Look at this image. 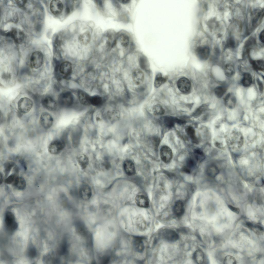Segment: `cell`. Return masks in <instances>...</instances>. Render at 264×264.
I'll return each instance as SVG.
<instances>
[{"mask_svg":"<svg viewBox=\"0 0 264 264\" xmlns=\"http://www.w3.org/2000/svg\"><path fill=\"white\" fill-rule=\"evenodd\" d=\"M4 223L7 230L12 232L15 230L18 227L14 214L10 211L7 212L5 214Z\"/></svg>","mask_w":264,"mask_h":264,"instance_id":"1","label":"cell"},{"mask_svg":"<svg viewBox=\"0 0 264 264\" xmlns=\"http://www.w3.org/2000/svg\"><path fill=\"white\" fill-rule=\"evenodd\" d=\"M65 142L62 139H57L52 142L48 147L49 152L53 154L59 153L64 148Z\"/></svg>","mask_w":264,"mask_h":264,"instance_id":"2","label":"cell"},{"mask_svg":"<svg viewBox=\"0 0 264 264\" xmlns=\"http://www.w3.org/2000/svg\"><path fill=\"white\" fill-rule=\"evenodd\" d=\"M30 62L31 68L35 69L39 68L43 62L42 53L39 51H36L32 53L30 57Z\"/></svg>","mask_w":264,"mask_h":264,"instance_id":"3","label":"cell"},{"mask_svg":"<svg viewBox=\"0 0 264 264\" xmlns=\"http://www.w3.org/2000/svg\"><path fill=\"white\" fill-rule=\"evenodd\" d=\"M58 101L59 103L61 106L65 107L69 106L73 103V96L69 92L63 93L59 95Z\"/></svg>","mask_w":264,"mask_h":264,"instance_id":"4","label":"cell"},{"mask_svg":"<svg viewBox=\"0 0 264 264\" xmlns=\"http://www.w3.org/2000/svg\"><path fill=\"white\" fill-rule=\"evenodd\" d=\"M32 105V101L27 97L22 98L18 103V107L19 110L20 112L24 113L29 112L31 109Z\"/></svg>","mask_w":264,"mask_h":264,"instance_id":"5","label":"cell"},{"mask_svg":"<svg viewBox=\"0 0 264 264\" xmlns=\"http://www.w3.org/2000/svg\"><path fill=\"white\" fill-rule=\"evenodd\" d=\"M130 38L127 34L122 32L116 36V42L122 48H127L130 43Z\"/></svg>","mask_w":264,"mask_h":264,"instance_id":"6","label":"cell"},{"mask_svg":"<svg viewBox=\"0 0 264 264\" xmlns=\"http://www.w3.org/2000/svg\"><path fill=\"white\" fill-rule=\"evenodd\" d=\"M79 194L82 199L84 200H88L90 199L92 195L91 188L88 184H84L79 188Z\"/></svg>","mask_w":264,"mask_h":264,"instance_id":"7","label":"cell"},{"mask_svg":"<svg viewBox=\"0 0 264 264\" xmlns=\"http://www.w3.org/2000/svg\"><path fill=\"white\" fill-rule=\"evenodd\" d=\"M177 85L179 90L183 93H188L191 90V82L186 78L183 77L180 79L177 82Z\"/></svg>","mask_w":264,"mask_h":264,"instance_id":"8","label":"cell"},{"mask_svg":"<svg viewBox=\"0 0 264 264\" xmlns=\"http://www.w3.org/2000/svg\"><path fill=\"white\" fill-rule=\"evenodd\" d=\"M40 122L43 128L45 129H48L52 126L53 123V119L49 113L44 112L40 116Z\"/></svg>","mask_w":264,"mask_h":264,"instance_id":"9","label":"cell"},{"mask_svg":"<svg viewBox=\"0 0 264 264\" xmlns=\"http://www.w3.org/2000/svg\"><path fill=\"white\" fill-rule=\"evenodd\" d=\"M195 53L197 57L200 60L204 61L209 57L210 53V49L208 46H199L195 50Z\"/></svg>","mask_w":264,"mask_h":264,"instance_id":"10","label":"cell"},{"mask_svg":"<svg viewBox=\"0 0 264 264\" xmlns=\"http://www.w3.org/2000/svg\"><path fill=\"white\" fill-rule=\"evenodd\" d=\"M160 153L161 159L163 162L167 163L171 161L172 157V152L169 147L166 146L162 147Z\"/></svg>","mask_w":264,"mask_h":264,"instance_id":"11","label":"cell"},{"mask_svg":"<svg viewBox=\"0 0 264 264\" xmlns=\"http://www.w3.org/2000/svg\"><path fill=\"white\" fill-rule=\"evenodd\" d=\"M162 233L163 237L170 242H175L179 238L178 234L175 231L170 229H164L162 231Z\"/></svg>","mask_w":264,"mask_h":264,"instance_id":"12","label":"cell"},{"mask_svg":"<svg viewBox=\"0 0 264 264\" xmlns=\"http://www.w3.org/2000/svg\"><path fill=\"white\" fill-rule=\"evenodd\" d=\"M42 103L45 108L49 111H54L57 108L56 102L50 97L47 96L44 98L42 100Z\"/></svg>","mask_w":264,"mask_h":264,"instance_id":"13","label":"cell"},{"mask_svg":"<svg viewBox=\"0 0 264 264\" xmlns=\"http://www.w3.org/2000/svg\"><path fill=\"white\" fill-rule=\"evenodd\" d=\"M63 8V4L60 0H53L51 2L50 9L52 13L54 15H57L62 12Z\"/></svg>","mask_w":264,"mask_h":264,"instance_id":"14","label":"cell"},{"mask_svg":"<svg viewBox=\"0 0 264 264\" xmlns=\"http://www.w3.org/2000/svg\"><path fill=\"white\" fill-rule=\"evenodd\" d=\"M103 115L106 120L112 122L118 119L119 117V113L117 110L111 109L104 111Z\"/></svg>","mask_w":264,"mask_h":264,"instance_id":"15","label":"cell"},{"mask_svg":"<svg viewBox=\"0 0 264 264\" xmlns=\"http://www.w3.org/2000/svg\"><path fill=\"white\" fill-rule=\"evenodd\" d=\"M71 64L68 62H63L60 65L59 68V71L64 75V77L68 78L70 75L72 71Z\"/></svg>","mask_w":264,"mask_h":264,"instance_id":"16","label":"cell"},{"mask_svg":"<svg viewBox=\"0 0 264 264\" xmlns=\"http://www.w3.org/2000/svg\"><path fill=\"white\" fill-rule=\"evenodd\" d=\"M144 78V73L139 69H135L132 74V79L135 84L139 85L143 82Z\"/></svg>","mask_w":264,"mask_h":264,"instance_id":"17","label":"cell"},{"mask_svg":"<svg viewBox=\"0 0 264 264\" xmlns=\"http://www.w3.org/2000/svg\"><path fill=\"white\" fill-rule=\"evenodd\" d=\"M225 105L228 108L232 109L235 106L236 100L234 94L233 93H228L224 99Z\"/></svg>","mask_w":264,"mask_h":264,"instance_id":"18","label":"cell"},{"mask_svg":"<svg viewBox=\"0 0 264 264\" xmlns=\"http://www.w3.org/2000/svg\"><path fill=\"white\" fill-rule=\"evenodd\" d=\"M9 34L18 43H21L24 39V34L19 29H13L10 32Z\"/></svg>","mask_w":264,"mask_h":264,"instance_id":"19","label":"cell"},{"mask_svg":"<svg viewBox=\"0 0 264 264\" xmlns=\"http://www.w3.org/2000/svg\"><path fill=\"white\" fill-rule=\"evenodd\" d=\"M77 94L79 100L81 104L85 105H91V96L87 93L83 91L80 90L78 91Z\"/></svg>","mask_w":264,"mask_h":264,"instance_id":"20","label":"cell"},{"mask_svg":"<svg viewBox=\"0 0 264 264\" xmlns=\"http://www.w3.org/2000/svg\"><path fill=\"white\" fill-rule=\"evenodd\" d=\"M124 170L127 174L131 176L135 173V169L133 163L130 160L125 161L123 164Z\"/></svg>","mask_w":264,"mask_h":264,"instance_id":"21","label":"cell"},{"mask_svg":"<svg viewBox=\"0 0 264 264\" xmlns=\"http://www.w3.org/2000/svg\"><path fill=\"white\" fill-rule=\"evenodd\" d=\"M133 243L134 249L136 251L139 253L142 252L143 251L144 246L141 237L136 236L134 237Z\"/></svg>","mask_w":264,"mask_h":264,"instance_id":"22","label":"cell"},{"mask_svg":"<svg viewBox=\"0 0 264 264\" xmlns=\"http://www.w3.org/2000/svg\"><path fill=\"white\" fill-rule=\"evenodd\" d=\"M173 211L175 215L178 217L181 216L184 214L185 209L184 204L181 201L178 200L175 203Z\"/></svg>","mask_w":264,"mask_h":264,"instance_id":"23","label":"cell"},{"mask_svg":"<svg viewBox=\"0 0 264 264\" xmlns=\"http://www.w3.org/2000/svg\"><path fill=\"white\" fill-rule=\"evenodd\" d=\"M135 202L138 206L144 208H148L149 205V202L147 198L142 195H137L135 198Z\"/></svg>","mask_w":264,"mask_h":264,"instance_id":"24","label":"cell"},{"mask_svg":"<svg viewBox=\"0 0 264 264\" xmlns=\"http://www.w3.org/2000/svg\"><path fill=\"white\" fill-rule=\"evenodd\" d=\"M252 21V25L253 27H257L261 22L263 16V10L256 12L253 15Z\"/></svg>","mask_w":264,"mask_h":264,"instance_id":"25","label":"cell"},{"mask_svg":"<svg viewBox=\"0 0 264 264\" xmlns=\"http://www.w3.org/2000/svg\"><path fill=\"white\" fill-rule=\"evenodd\" d=\"M77 159L82 169H85L89 164V160L88 157L84 154L78 155L77 157Z\"/></svg>","mask_w":264,"mask_h":264,"instance_id":"26","label":"cell"},{"mask_svg":"<svg viewBox=\"0 0 264 264\" xmlns=\"http://www.w3.org/2000/svg\"><path fill=\"white\" fill-rule=\"evenodd\" d=\"M12 185L17 189L22 190L25 188L26 182L24 178L18 176Z\"/></svg>","mask_w":264,"mask_h":264,"instance_id":"27","label":"cell"},{"mask_svg":"<svg viewBox=\"0 0 264 264\" xmlns=\"http://www.w3.org/2000/svg\"><path fill=\"white\" fill-rule=\"evenodd\" d=\"M193 258L195 262L199 264H203L204 261V254L200 250H196L194 253Z\"/></svg>","mask_w":264,"mask_h":264,"instance_id":"28","label":"cell"},{"mask_svg":"<svg viewBox=\"0 0 264 264\" xmlns=\"http://www.w3.org/2000/svg\"><path fill=\"white\" fill-rule=\"evenodd\" d=\"M185 131L192 142L195 144H197L198 143V140L195 135V130L192 127L190 126L186 127L185 128Z\"/></svg>","mask_w":264,"mask_h":264,"instance_id":"29","label":"cell"},{"mask_svg":"<svg viewBox=\"0 0 264 264\" xmlns=\"http://www.w3.org/2000/svg\"><path fill=\"white\" fill-rule=\"evenodd\" d=\"M177 118L169 116L165 117L164 118V123L166 126L169 128L174 127L176 123Z\"/></svg>","mask_w":264,"mask_h":264,"instance_id":"30","label":"cell"},{"mask_svg":"<svg viewBox=\"0 0 264 264\" xmlns=\"http://www.w3.org/2000/svg\"><path fill=\"white\" fill-rule=\"evenodd\" d=\"M167 78L162 77V74L158 73L156 75L154 81V86L156 88L159 87L166 81Z\"/></svg>","mask_w":264,"mask_h":264,"instance_id":"31","label":"cell"},{"mask_svg":"<svg viewBox=\"0 0 264 264\" xmlns=\"http://www.w3.org/2000/svg\"><path fill=\"white\" fill-rule=\"evenodd\" d=\"M224 71L225 75L229 77H232L235 73L234 67L231 64H227L224 67Z\"/></svg>","mask_w":264,"mask_h":264,"instance_id":"32","label":"cell"},{"mask_svg":"<svg viewBox=\"0 0 264 264\" xmlns=\"http://www.w3.org/2000/svg\"><path fill=\"white\" fill-rule=\"evenodd\" d=\"M251 63L253 68L256 71H263L264 70V62L261 60H251Z\"/></svg>","mask_w":264,"mask_h":264,"instance_id":"33","label":"cell"},{"mask_svg":"<svg viewBox=\"0 0 264 264\" xmlns=\"http://www.w3.org/2000/svg\"><path fill=\"white\" fill-rule=\"evenodd\" d=\"M252 82V78L251 74L248 73H244L242 80L243 86L246 87H249L251 85Z\"/></svg>","mask_w":264,"mask_h":264,"instance_id":"34","label":"cell"},{"mask_svg":"<svg viewBox=\"0 0 264 264\" xmlns=\"http://www.w3.org/2000/svg\"><path fill=\"white\" fill-rule=\"evenodd\" d=\"M218 168L216 166L211 165L208 167L207 170V173L209 176L213 177H215L219 173Z\"/></svg>","mask_w":264,"mask_h":264,"instance_id":"35","label":"cell"},{"mask_svg":"<svg viewBox=\"0 0 264 264\" xmlns=\"http://www.w3.org/2000/svg\"><path fill=\"white\" fill-rule=\"evenodd\" d=\"M90 35L89 32H86L80 35L79 39L80 42L82 44L86 45L90 41Z\"/></svg>","mask_w":264,"mask_h":264,"instance_id":"36","label":"cell"},{"mask_svg":"<svg viewBox=\"0 0 264 264\" xmlns=\"http://www.w3.org/2000/svg\"><path fill=\"white\" fill-rule=\"evenodd\" d=\"M79 129L73 132L72 134L73 144L74 146H77L79 144L81 134V132Z\"/></svg>","mask_w":264,"mask_h":264,"instance_id":"37","label":"cell"},{"mask_svg":"<svg viewBox=\"0 0 264 264\" xmlns=\"http://www.w3.org/2000/svg\"><path fill=\"white\" fill-rule=\"evenodd\" d=\"M91 104L95 106H98L102 104L103 102L102 97L98 95L91 96Z\"/></svg>","mask_w":264,"mask_h":264,"instance_id":"38","label":"cell"},{"mask_svg":"<svg viewBox=\"0 0 264 264\" xmlns=\"http://www.w3.org/2000/svg\"><path fill=\"white\" fill-rule=\"evenodd\" d=\"M208 106L206 104L202 105L198 108L193 114V116L195 117H197L200 116L208 109Z\"/></svg>","mask_w":264,"mask_h":264,"instance_id":"39","label":"cell"},{"mask_svg":"<svg viewBox=\"0 0 264 264\" xmlns=\"http://www.w3.org/2000/svg\"><path fill=\"white\" fill-rule=\"evenodd\" d=\"M194 155L195 159L199 162L202 161L205 158V155L203 152L199 149L195 150L194 151Z\"/></svg>","mask_w":264,"mask_h":264,"instance_id":"40","label":"cell"},{"mask_svg":"<svg viewBox=\"0 0 264 264\" xmlns=\"http://www.w3.org/2000/svg\"><path fill=\"white\" fill-rule=\"evenodd\" d=\"M226 90L225 87L224 86H218L216 87L214 89V93L216 96L218 98H221L225 93Z\"/></svg>","mask_w":264,"mask_h":264,"instance_id":"41","label":"cell"},{"mask_svg":"<svg viewBox=\"0 0 264 264\" xmlns=\"http://www.w3.org/2000/svg\"><path fill=\"white\" fill-rule=\"evenodd\" d=\"M154 114L157 115H161L164 113V110L162 106L159 104L154 105L153 109Z\"/></svg>","mask_w":264,"mask_h":264,"instance_id":"42","label":"cell"},{"mask_svg":"<svg viewBox=\"0 0 264 264\" xmlns=\"http://www.w3.org/2000/svg\"><path fill=\"white\" fill-rule=\"evenodd\" d=\"M14 165V163L12 162H7L4 164V172L6 176H7L9 174Z\"/></svg>","mask_w":264,"mask_h":264,"instance_id":"43","label":"cell"},{"mask_svg":"<svg viewBox=\"0 0 264 264\" xmlns=\"http://www.w3.org/2000/svg\"><path fill=\"white\" fill-rule=\"evenodd\" d=\"M225 264H236V261L235 259L232 256L228 255L226 256L224 261Z\"/></svg>","mask_w":264,"mask_h":264,"instance_id":"44","label":"cell"},{"mask_svg":"<svg viewBox=\"0 0 264 264\" xmlns=\"http://www.w3.org/2000/svg\"><path fill=\"white\" fill-rule=\"evenodd\" d=\"M195 162L194 160L190 158L187 160L186 165L184 167L191 172V169L194 168L195 166Z\"/></svg>","mask_w":264,"mask_h":264,"instance_id":"45","label":"cell"},{"mask_svg":"<svg viewBox=\"0 0 264 264\" xmlns=\"http://www.w3.org/2000/svg\"><path fill=\"white\" fill-rule=\"evenodd\" d=\"M18 176L15 174H12L8 176L5 179V183L8 184H12L14 182Z\"/></svg>","mask_w":264,"mask_h":264,"instance_id":"46","label":"cell"},{"mask_svg":"<svg viewBox=\"0 0 264 264\" xmlns=\"http://www.w3.org/2000/svg\"><path fill=\"white\" fill-rule=\"evenodd\" d=\"M235 44L234 38L233 37H231L227 40L226 45L227 47L233 48L235 47Z\"/></svg>","mask_w":264,"mask_h":264,"instance_id":"47","label":"cell"},{"mask_svg":"<svg viewBox=\"0 0 264 264\" xmlns=\"http://www.w3.org/2000/svg\"><path fill=\"white\" fill-rule=\"evenodd\" d=\"M36 251L35 247H30L28 251V254L29 257L31 258H34L36 256Z\"/></svg>","mask_w":264,"mask_h":264,"instance_id":"48","label":"cell"},{"mask_svg":"<svg viewBox=\"0 0 264 264\" xmlns=\"http://www.w3.org/2000/svg\"><path fill=\"white\" fill-rule=\"evenodd\" d=\"M228 207L233 212L237 214H239L240 212V209L239 208L234 207L230 205H228Z\"/></svg>","mask_w":264,"mask_h":264,"instance_id":"49","label":"cell"},{"mask_svg":"<svg viewBox=\"0 0 264 264\" xmlns=\"http://www.w3.org/2000/svg\"><path fill=\"white\" fill-rule=\"evenodd\" d=\"M257 81L258 85L260 91L262 93L263 92V84L262 82L259 79L257 78Z\"/></svg>","mask_w":264,"mask_h":264,"instance_id":"50","label":"cell"},{"mask_svg":"<svg viewBox=\"0 0 264 264\" xmlns=\"http://www.w3.org/2000/svg\"><path fill=\"white\" fill-rule=\"evenodd\" d=\"M101 166L104 168L106 169L109 168L110 167V164L107 161H105L101 163Z\"/></svg>","mask_w":264,"mask_h":264,"instance_id":"51","label":"cell"},{"mask_svg":"<svg viewBox=\"0 0 264 264\" xmlns=\"http://www.w3.org/2000/svg\"><path fill=\"white\" fill-rule=\"evenodd\" d=\"M153 143L155 146L156 147H158L160 143V139L158 137H154L153 138Z\"/></svg>","mask_w":264,"mask_h":264,"instance_id":"52","label":"cell"},{"mask_svg":"<svg viewBox=\"0 0 264 264\" xmlns=\"http://www.w3.org/2000/svg\"><path fill=\"white\" fill-rule=\"evenodd\" d=\"M264 30H263L260 33L259 36V39L260 41L262 43H264Z\"/></svg>","mask_w":264,"mask_h":264,"instance_id":"53","label":"cell"},{"mask_svg":"<svg viewBox=\"0 0 264 264\" xmlns=\"http://www.w3.org/2000/svg\"><path fill=\"white\" fill-rule=\"evenodd\" d=\"M16 3L18 5L22 6L25 4L26 3V1H16Z\"/></svg>","mask_w":264,"mask_h":264,"instance_id":"54","label":"cell"},{"mask_svg":"<svg viewBox=\"0 0 264 264\" xmlns=\"http://www.w3.org/2000/svg\"><path fill=\"white\" fill-rule=\"evenodd\" d=\"M118 2L123 4H126L129 3L130 1L129 0H121L118 1Z\"/></svg>","mask_w":264,"mask_h":264,"instance_id":"55","label":"cell"},{"mask_svg":"<svg viewBox=\"0 0 264 264\" xmlns=\"http://www.w3.org/2000/svg\"><path fill=\"white\" fill-rule=\"evenodd\" d=\"M0 183H1V184L2 183V181H3L2 175L1 173V174H0Z\"/></svg>","mask_w":264,"mask_h":264,"instance_id":"56","label":"cell"}]
</instances>
